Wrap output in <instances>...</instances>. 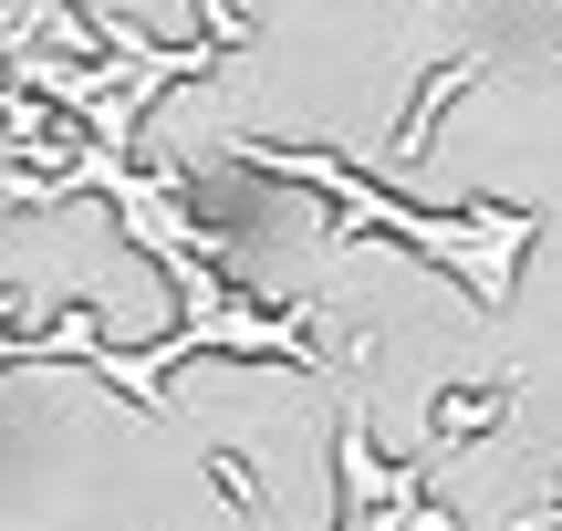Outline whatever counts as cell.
<instances>
[{
  "mask_svg": "<svg viewBox=\"0 0 562 531\" xmlns=\"http://www.w3.org/2000/svg\"><path fill=\"white\" fill-rule=\"evenodd\" d=\"M490 417H501V396H490V386H448V407H438V438H480Z\"/></svg>",
  "mask_w": 562,
  "mask_h": 531,
  "instance_id": "obj_4",
  "label": "cell"
},
{
  "mask_svg": "<svg viewBox=\"0 0 562 531\" xmlns=\"http://www.w3.org/2000/svg\"><path fill=\"white\" fill-rule=\"evenodd\" d=\"M542 531H562V500H552V511H542Z\"/></svg>",
  "mask_w": 562,
  "mask_h": 531,
  "instance_id": "obj_5",
  "label": "cell"
},
{
  "mask_svg": "<svg viewBox=\"0 0 562 531\" xmlns=\"http://www.w3.org/2000/svg\"><path fill=\"white\" fill-rule=\"evenodd\" d=\"M469 83H480V53L438 63V83H427V94L406 104V125H396V146H385V157H396V167H417V157H427V125H438V104H448V94H469Z\"/></svg>",
  "mask_w": 562,
  "mask_h": 531,
  "instance_id": "obj_3",
  "label": "cell"
},
{
  "mask_svg": "<svg viewBox=\"0 0 562 531\" xmlns=\"http://www.w3.org/2000/svg\"><path fill=\"white\" fill-rule=\"evenodd\" d=\"M250 167H271V178H302V188H323V199L344 208L355 229H385V240H406V250H427V261L448 271V282L469 292L480 313H510V271H521V250H531V208H459V219H427V208H396L364 167H344V157H313V146H250Z\"/></svg>",
  "mask_w": 562,
  "mask_h": 531,
  "instance_id": "obj_1",
  "label": "cell"
},
{
  "mask_svg": "<svg viewBox=\"0 0 562 531\" xmlns=\"http://www.w3.org/2000/svg\"><path fill=\"white\" fill-rule=\"evenodd\" d=\"M188 354H281V365H302V375H323V344L292 324V313H271V303H240V292H220L209 313H188L167 344H146V354H115V344H94L83 365L104 375L115 396H136V407H157V386L188 365Z\"/></svg>",
  "mask_w": 562,
  "mask_h": 531,
  "instance_id": "obj_2",
  "label": "cell"
}]
</instances>
